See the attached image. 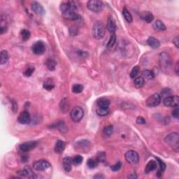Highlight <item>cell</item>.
Returning a JSON list of instances; mask_svg holds the SVG:
<instances>
[{
	"label": "cell",
	"instance_id": "6da1fadb",
	"mask_svg": "<svg viewBox=\"0 0 179 179\" xmlns=\"http://www.w3.org/2000/svg\"><path fill=\"white\" fill-rule=\"evenodd\" d=\"M78 8V5L75 1H68L67 3H62L60 5V9L65 18L69 20H78L80 16L76 12Z\"/></svg>",
	"mask_w": 179,
	"mask_h": 179
},
{
	"label": "cell",
	"instance_id": "7a4b0ae2",
	"mask_svg": "<svg viewBox=\"0 0 179 179\" xmlns=\"http://www.w3.org/2000/svg\"><path fill=\"white\" fill-rule=\"evenodd\" d=\"M159 65L162 71H167L171 68L172 65L171 56L167 53H161L159 56Z\"/></svg>",
	"mask_w": 179,
	"mask_h": 179
},
{
	"label": "cell",
	"instance_id": "3957f363",
	"mask_svg": "<svg viewBox=\"0 0 179 179\" xmlns=\"http://www.w3.org/2000/svg\"><path fill=\"white\" fill-rule=\"evenodd\" d=\"M164 142L173 148L176 152H178L179 150V135L177 132H173L167 136Z\"/></svg>",
	"mask_w": 179,
	"mask_h": 179
},
{
	"label": "cell",
	"instance_id": "277c9868",
	"mask_svg": "<svg viewBox=\"0 0 179 179\" xmlns=\"http://www.w3.org/2000/svg\"><path fill=\"white\" fill-rule=\"evenodd\" d=\"M105 35V27L101 22H96L92 27V36L94 39H101Z\"/></svg>",
	"mask_w": 179,
	"mask_h": 179
},
{
	"label": "cell",
	"instance_id": "5b68a950",
	"mask_svg": "<svg viewBox=\"0 0 179 179\" xmlns=\"http://www.w3.org/2000/svg\"><path fill=\"white\" fill-rule=\"evenodd\" d=\"M87 7L90 11L94 13H99L104 8V4L99 0H91L87 1Z\"/></svg>",
	"mask_w": 179,
	"mask_h": 179
},
{
	"label": "cell",
	"instance_id": "8992f818",
	"mask_svg": "<svg viewBox=\"0 0 179 179\" xmlns=\"http://www.w3.org/2000/svg\"><path fill=\"white\" fill-rule=\"evenodd\" d=\"M84 116V111L80 106H76L71 110L70 116L71 120L75 123H78L83 119Z\"/></svg>",
	"mask_w": 179,
	"mask_h": 179
},
{
	"label": "cell",
	"instance_id": "52a82bcc",
	"mask_svg": "<svg viewBox=\"0 0 179 179\" xmlns=\"http://www.w3.org/2000/svg\"><path fill=\"white\" fill-rule=\"evenodd\" d=\"M125 158L130 164H137L139 162V155L136 151H129L125 153Z\"/></svg>",
	"mask_w": 179,
	"mask_h": 179
},
{
	"label": "cell",
	"instance_id": "ba28073f",
	"mask_svg": "<svg viewBox=\"0 0 179 179\" xmlns=\"http://www.w3.org/2000/svg\"><path fill=\"white\" fill-rule=\"evenodd\" d=\"M51 165L48 161L45 160H40L36 161L33 164V168L37 171H44L51 168Z\"/></svg>",
	"mask_w": 179,
	"mask_h": 179
},
{
	"label": "cell",
	"instance_id": "9c48e42d",
	"mask_svg": "<svg viewBox=\"0 0 179 179\" xmlns=\"http://www.w3.org/2000/svg\"><path fill=\"white\" fill-rule=\"evenodd\" d=\"M32 51L34 54L40 56L44 54L46 51V44L41 41H38L32 45Z\"/></svg>",
	"mask_w": 179,
	"mask_h": 179
},
{
	"label": "cell",
	"instance_id": "30bf717a",
	"mask_svg": "<svg viewBox=\"0 0 179 179\" xmlns=\"http://www.w3.org/2000/svg\"><path fill=\"white\" fill-rule=\"evenodd\" d=\"M161 102V96L159 94L155 93L149 97L146 101V104L148 107H155Z\"/></svg>",
	"mask_w": 179,
	"mask_h": 179
},
{
	"label": "cell",
	"instance_id": "8fae6325",
	"mask_svg": "<svg viewBox=\"0 0 179 179\" xmlns=\"http://www.w3.org/2000/svg\"><path fill=\"white\" fill-rule=\"evenodd\" d=\"M91 144L87 139H83L81 141H79L76 144L75 148L77 151H80V152L86 153L90 150Z\"/></svg>",
	"mask_w": 179,
	"mask_h": 179
},
{
	"label": "cell",
	"instance_id": "7c38bea8",
	"mask_svg": "<svg viewBox=\"0 0 179 179\" xmlns=\"http://www.w3.org/2000/svg\"><path fill=\"white\" fill-rule=\"evenodd\" d=\"M163 102H164V106H167V107H178L179 98L176 95L169 96V97L164 98Z\"/></svg>",
	"mask_w": 179,
	"mask_h": 179
},
{
	"label": "cell",
	"instance_id": "4fadbf2b",
	"mask_svg": "<svg viewBox=\"0 0 179 179\" xmlns=\"http://www.w3.org/2000/svg\"><path fill=\"white\" fill-rule=\"evenodd\" d=\"M37 146V142L32 141V142H25L23 143V144H20V146H19V149H20V151H22V152L27 153L29 152V151H32V150L34 149Z\"/></svg>",
	"mask_w": 179,
	"mask_h": 179
},
{
	"label": "cell",
	"instance_id": "5bb4252c",
	"mask_svg": "<svg viewBox=\"0 0 179 179\" xmlns=\"http://www.w3.org/2000/svg\"><path fill=\"white\" fill-rule=\"evenodd\" d=\"M31 8L32 11L38 15H44L45 14V9L41 4L37 1H32L31 3Z\"/></svg>",
	"mask_w": 179,
	"mask_h": 179
},
{
	"label": "cell",
	"instance_id": "9a60e30c",
	"mask_svg": "<svg viewBox=\"0 0 179 179\" xmlns=\"http://www.w3.org/2000/svg\"><path fill=\"white\" fill-rule=\"evenodd\" d=\"M18 121L19 123L22 125L29 124L31 122V117L28 111H24L20 113L18 117Z\"/></svg>",
	"mask_w": 179,
	"mask_h": 179
},
{
	"label": "cell",
	"instance_id": "2e32d148",
	"mask_svg": "<svg viewBox=\"0 0 179 179\" xmlns=\"http://www.w3.org/2000/svg\"><path fill=\"white\" fill-rule=\"evenodd\" d=\"M141 18L147 23H151L154 20V15L150 11H144L141 13Z\"/></svg>",
	"mask_w": 179,
	"mask_h": 179
},
{
	"label": "cell",
	"instance_id": "e0dca14e",
	"mask_svg": "<svg viewBox=\"0 0 179 179\" xmlns=\"http://www.w3.org/2000/svg\"><path fill=\"white\" fill-rule=\"evenodd\" d=\"M51 127L59 130L60 132H62V133H65L68 131V127H67V125H65V123L63 121H60L58 123H54Z\"/></svg>",
	"mask_w": 179,
	"mask_h": 179
},
{
	"label": "cell",
	"instance_id": "ac0fdd59",
	"mask_svg": "<svg viewBox=\"0 0 179 179\" xmlns=\"http://www.w3.org/2000/svg\"><path fill=\"white\" fill-rule=\"evenodd\" d=\"M107 30L111 34H113L116 31V24L114 19L112 17H109L107 21Z\"/></svg>",
	"mask_w": 179,
	"mask_h": 179
},
{
	"label": "cell",
	"instance_id": "d6986e66",
	"mask_svg": "<svg viewBox=\"0 0 179 179\" xmlns=\"http://www.w3.org/2000/svg\"><path fill=\"white\" fill-rule=\"evenodd\" d=\"M62 164L63 168L65 171L69 172L71 170V166H72V160L71 157H66L63 159L62 160Z\"/></svg>",
	"mask_w": 179,
	"mask_h": 179
},
{
	"label": "cell",
	"instance_id": "ffe728a7",
	"mask_svg": "<svg viewBox=\"0 0 179 179\" xmlns=\"http://www.w3.org/2000/svg\"><path fill=\"white\" fill-rule=\"evenodd\" d=\"M65 148V143L62 140H58L55 146V152L58 154H62Z\"/></svg>",
	"mask_w": 179,
	"mask_h": 179
},
{
	"label": "cell",
	"instance_id": "44dd1931",
	"mask_svg": "<svg viewBox=\"0 0 179 179\" xmlns=\"http://www.w3.org/2000/svg\"><path fill=\"white\" fill-rule=\"evenodd\" d=\"M147 44L153 49H158L160 46V42L159 40L153 37H149L148 39Z\"/></svg>",
	"mask_w": 179,
	"mask_h": 179
},
{
	"label": "cell",
	"instance_id": "7402d4cb",
	"mask_svg": "<svg viewBox=\"0 0 179 179\" xmlns=\"http://www.w3.org/2000/svg\"><path fill=\"white\" fill-rule=\"evenodd\" d=\"M17 173H18V175L21 176L28 177V178H35L34 173L29 167L28 168L26 167L24 170L18 171V172H17Z\"/></svg>",
	"mask_w": 179,
	"mask_h": 179
},
{
	"label": "cell",
	"instance_id": "603a6c76",
	"mask_svg": "<svg viewBox=\"0 0 179 179\" xmlns=\"http://www.w3.org/2000/svg\"><path fill=\"white\" fill-rule=\"evenodd\" d=\"M157 167V162L155 161H154V160L149 161L148 163L146 166L145 173H148L149 172L154 171L155 169H156Z\"/></svg>",
	"mask_w": 179,
	"mask_h": 179
},
{
	"label": "cell",
	"instance_id": "cb8c5ba5",
	"mask_svg": "<svg viewBox=\"0 0 179 179\" xmlns=\"http://www.w3.org/2000/svg\"><path fill=\"white\" fill-rule=\"evenodd\" d=\"M60 111L64 113H66L67 111H68L69 108V101L67 98L66 99H63L62 100H61V102H60Z\"/></svg>",
	"mask_w": 179,
	"mask_h": 179
},
{
	"label": "cell",
	"instance_id": "d4e9b609",
	"mask_svg": "<svg viewBox=\"0 0 179 179\" xmlns=\"http://www.w3.org/2000/svg\"><path fill=\"white\" fill-rule=\"evenodd\" d=\"M97 104L99 107H108L110 105V101L104 97H101L97 100Z\"/></svg>",
	"mask_w": 179,
	"mask_h": 179
},
{
	"label": "cell",
	"instance_id": "484cf974",
	"mask_svg": "<svg viewBox=\"0 0 179 179\" xmlns=\"http://www.w3.org/2000/svg\"><path fill=\"white\" fill-rule=\"evenodd\" d=\"M8 53L5 50H3V51H1V53H0V64L1 65H4L8 62Z\"/></svg>",
	"mask_w": 179,
	"mask_h": 179
},
{
	"label": "cell",
	"instance_id": "4316f807",
	"mask_svg": "<svg viewBox=\"0 0 179 179\" xmlns=\"http://www.w3.org/2000/svg\"><path fill=\"white\" fill-rule=\"evenodd\" d=\"M153 27H154L155 30L157 31H164L166 30L167 29L164 24L160 20H156V21L154 22V24H153Z\"/></svg>",
	"mask_w": 179,
	"mask_h": 179
},
{
	"label": "cell",
	"instance_id": "83f0119b",
	"mask_svg": "<svg viewBox=\"0 0 179 179\" xmlns=\"http://www.w3.org/2000/svg\"><path fill=\"white\" fill-rule=\"evenodd\" d=\"M46 65L50 71H54L56 69L57 62L53 59H48L46 62Z\"/></svg>",
	"mask_w": 179,
	"mask_h": 179
},
{
	"label": "cell",
	"instance_id": "f1b7e54d",
	"mask_svg": "<svg viewBox=\"0 0 179 179\" xmlns=\"http://www.w3.org/2000/svg\"><path fill=\"white\" fill-rule=\"evenodd\" d=\"M144 83H145V79L143 78L142 76H139L134 79V84L137 88H141L144 85Z\"/></svg>",
	"mask_w": 179,
	"mask_h": 179
},
{
	"label": "cell",
	"instance_id": "f546056e",
	"mask_svg": "<svg viewBox=\"0 0 179 179\" xmlns=\"http://www.w3.org/2000/svg\"><path fill=\"white\" fill-rule=\"evenodd\" d=\"M97 114L99 116H106L109 113V108L108 107H99L97 109Z\"/></svg>",
	"mask_w": 179,
	"mask_h": 179
},
{
	"label": "cell",
	"instance_id": "4dcf8cb0",
	"mask_svg": "<svg viewBox=\"0 0 179 179\" xmlns=\"http://www.w3.org/2000/svg\"><path fill=\"white\" fill-rule=\"evenodd\" d=\"M123 14L124 18H125V19L126 20V21L127 22H129V23H131V22H132V20H133V18H132V15H131L130 11H129L126 8H123Z\"/></svg>",
	"mask_w": 179,
	"mask_h": 179
},
{
	"label": "cell",
	"instance_id": "1f68e13d",
	"mask_svg": "<svg viewBox=\"0 0 179 179\" xmlns=\"http://www.w3.org/2000/svg\"><path fill=\"white\" fill-rule=\"evenodd\" d=\"M142 77L144 78L151 80V79H153L155 78V74L153 71H151V70H144L142 73Z\"/></svg>",
	"mask_w": 179,
	"mask_h": 179
},
{
	"label": "cell",
	"instance_id": "d6a6232c",
	"mask_svg": "<svg viewBox=\"0 0 179 179\" xmlns=\"http://www.w3.org/2000/svg\"><path fill=\"white\" fill-rule=\"evenodd\" d=\"M31 33L29 30H22L21 32H20V37H21V39L23 41H26L27 40H29V39L30 38Z\"/></svg>",
	"mask_w": 179,
	"mask_h": 179
},
{
	"label": "cell",
	"instance_id": "836d02e7",
	"mask_svg": "<svg viewBox=\"0 0 179 179\" xmlns=\"http://www.w3.org/2000/svg\"><path fill=\"white\" fill-rule=\"evenodd\" d=\"M98 164H99V162L97 161V160L93 159V158L89 159L87 162V165L90 169H94L97 167Z\"/></svg>",
	"mask_w": 179,
	"mask_h": 179
},
{
	"label": "cell",
	"instance_id": "e575fe53",
	"mask_svg": "<svg viewBox=\"0 0 179 179\" xmlns=\"http://www.w3.org/2000/svg\"><path fill=\"white\" fill-rule=\"evenodd\" d=\"M83 157L81 155H76L74 157L71 158L72 160V164L74 165H76V166H78V165L81 164V163L83 162Z\"/></svg>",
	"mask_w": 179,
	"mask_h": 179
},
{
	"label": "cell",
	"instance_id": "d590c367",
	"mask_svg": "<svg viewBox=\"0 0 179 179\" xmlns=\"http://www.w3.org/2000/svg\"><path fill=\"white\" fill-rule=\"evenodd\" d=\"M83 90V86L81 84H74L72 86V92L76 94L80 93Z\"/></svg>",
	"mask_w": 179,
	"mask_h": 179
},
{
	"label": "cell",
	"instance_id": "8d00e7d4",
	"mask_svg": "<svg viewBox=\"0 0 179 179\" xmlns=\"http://www.w3.org/2000/svg\"><path fill=\"white\" fill-rule=\"evenodd\" d=\"M116 36L115 33L111 34V37H110L109 40L108 41V44L106 45V48H108V49H109V48H111L112 46H113V45L115 44V43H116Z\"/></svg>",
	"mask_w": 179,
	"mask_h": 179
},
{
	"label": "cell",
	"instance_id": "74e56055",
	"mask_svg": "<svg viewBox=\"0 0 179 179\" xmlns=\"http://www.w3.org/2000/svg\"><path fill=\"white\" fill-rule=\"evenodd\" d=\"M113 132V127L112 125H108L104 129V134L106 137H110Z\"/></svg>",
	"mask_w": 179,
	"mask_h": 179
},
{
	"label": "cell",
	"instance_id": "f35d334b",
	"mask_svg": "<svg viewBox=\"0 0 179 179\" xmlns=\"http://www.w3.org/2000/svg\"><path fill=\"white\" fill-rule=\"evenodd\" d=\"M139 66H135L132 68V71L130 72V77L132 78H137V75L139 73Z\"/></svg>",
	"mask_w": 179,
	"mask_h": 179
},
{
	"label": "cell",
	"instance_id": "ab89813d",
	"mask_svg": "<svg viewBox=\"0 0 179 179\" xmlns=\"http://www.w3.org/2000/svg\"><path fill=\"white\" fill-rule=\"evenodd\" d=\"M96 159L99 162H105L106 161V154L104 152H99L98 153Z\"/></svg>",
	"mask_w": 179,
	"mask_h": 179
},
{
	"label": "cell",
	"instance_id": "60d3db41",
	"mask_svg": "<svg viewBox=\"0 0 179 179\" xmlns=\"http://www.w3.org/2000/svg\"><path fill=\"white\" fill-rule=\"evenodd\" d=\"M43 86H44V88L47 90H49V91L52 90L55 87L54 84H53L52 82H51V80H50L45 82Z\"/></svg>",
	"mask_w": 179,
	"mask_h": 179
},
{
	"label": "cell",
	"instance_id": "b9f144b4",
	"mask_svg": "<svg viewBox=\"0 0 179 179\" xmlns=\"http://www.w3.org/2000/svg\"><path fill=\"white\" fill-rule=\"evenodd\" d=\"M34 71V67H28V68H27V69L24 71V76L26 77H30L33 74Z\"/></svg>",
	"mask_w": 179,
	"mask_h": 179
},
{
	"label": "cell",
	"instance_id": "7bdbcfd3",
	"mask_svg": "<svg viewBox=\"0 0 179 179\" xmlns=\"http://www.w3.org/2000/svg\"><path fill=\"white\" fill-rule=\"evenodd\" d=\"M157 161L158 164H159L160 167V170H161L162 171H164L165 170V169H166V164H164V162L162 160H161L160 159H159V158L156 157Z\"/></svg>",
	"mask_w": 179,
	"mask_h": 179
},
{
	"label": "cell",
	"instance_id": "ee69618b",
	"mask_svg": "<svg viewBox=\"0 0 179 179\" xmlns=\"http://www.w3.org/2000/svg\"><path fill=\"white\" fill-rule=\"evenodd\" d=\"M122 167V163L121 162H118L116 164L111 167V170L113 171H118L120 169V168Z\"/></svg>",
	"mask_w": 179,
	"mask_h": 179
},
{
	"label": "cell",
	"instance_id": "f6af8a7d",
	"mask_svg": "<svg viewBox=\"0 0 179 179\" xmlns=\"http://www.w3.org/2000/svg\"><path fill=\"white\" fill-rule=\"evenodd\" d=\"M78 33V28H77L76 26H73L69 28V34L71 36H76L77 34Z\"/></svg>",
	"mask_w": 179,
	"mask_h": 179
},
{
	"label": "cell",
	"instance_id": "bcb514c9",
	"mask_svg": "<svg viewBox=\"0 0 179 179\" xmlns=\"http://www.w3.org/2000/svg\"><path fill=\"white\" fill-rule=\"evenodd\" d=\"M171 92L170 89H164L162 90V97H169V96L171 95Z\"/></svg>",
	"mask_w": 179,
	"mask_h": 179
},
{
	"label": "cell",
	"instance_id": "7dc6e473",
	"mask_svg": "<svg viewBox=\"0 0 179 179\" xmlns=\"http://www.w3.org/2000/svg\"><path fill=\"white\" fill-rule=\"evenodd\" d=\"M172 116H173V118H176V119H178L179 111L178 107H176V109H174L173 111H172Z\"/></svg>",
	"mask_w": 179,
	"mask_h": 179
},
{
	"label": "cell",
	"instance_id": "c3c4849f",
	"mask_svg": "<svg viewBox=\"0 0 179 179\" xmlns=\"http://www.w3.org/2000/svg\"><path fill=\"white\" fill-rule=\"evenodd\" d=\"M137 123L140 124V125H144V124H146V120L143 117L139 116L137 118Z\"/></svg>",
	"mask_w": 179,
	"mask_h": 179
},
{
	"label": "cell",
	"instance_id": "681fc988",
	"mask_svg": "<svg viewBox=\"0 0 179 179\" xmlns=\"http://www.w3.org/2000/svg\"><path fill=\"white\" fill-rule=\"evenodd\" d=\"M173 44L175 45L176 47L177 48V49H178L179 47V37L178 36H177V37H176L174 39H173Z\"/></svg>",
	"mask_w": 179,
	"mask_h": 179
},
{
	"label": "cell",
	"instance_id": "f907efd6",
	"mask_svg": "<svg viewBox=\"0 0 179 179\" xmlns=\"http://www.w3.org/2000/svg\"><path fill=\"white\" fill-rule=\"evenodd\" d=\"M6 31H7V26H6V25H1V27H0V33L3 34H4Z\"/></svg>",
	"mask_w": 179,
	"mask_h": 179
},
{
	"label": "cell",
	"instance_id": "816d5d0a",
	"mask_svg": "<svg viewBox=\"0 0 179 179\" xmlns=\"http://www.w3.org/2000/svg\"><path fill=\"white\" fill-rule=\"evenodd\" d=\"M178 68H179V63H178V62H177L176 64V66L174 68V70L177 75H178Z\"/></svg>",
	"mask_w": 179,
	"mask_h": 179
},
{
	"label": "cell",
	"instance_id": "f5cc1de1",
	"mask_svg": "<svg viewBox=\"0 0 179 179\" xmlns=\"http://www.w3.org/2000/svg\"><path fill=\"white\" fill-rule=\"evenodd\" d=\"M128 178H137V176L135 173H132V175H130L128 176Z\"/></svg>",
	"mask_w": 179,
	"mask_h": 179
},
{
	"label": "cell",
	"instance_id": "db71d44e",
	"mask_svg": "<svg viewBox=\"0 0 179 179\" xmlns=\"http://www.w3.org/2000/svg\"><path fill=\"white\" fill-rule=\"evenodd\" d=\"M94 178H104V176H103L101 174H97L94 176Z\"/></svg>",
	"mask_w": 179,
	"mask_h": 179
}]
</instances>
